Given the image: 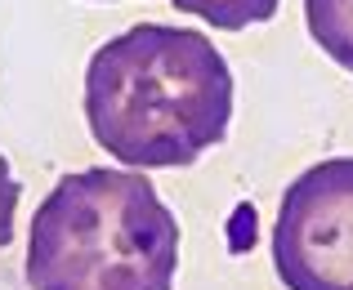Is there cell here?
<instances>
[{"label": "cell", "mask_w": 353, "mask_h": 290, "mask_svg": "<svg viewBox=\"0 0 353 290\" xmlns=\"http://www.w3.org/2000/svg\"><path fill=\"white\" fill-rule=\"evenodd\" d=\"M273 268L286 290H353V156L318 161L286 183Z\"/></svg>", "instance_id": "obj_3"}, {"label": "cell", "mask_w": 353, "mask_h": 290, "mask_svg": "<svg viewBox=\"0 0 353 290\" xmlns=\"http://www.w3.org/2000/svg\"><path fill=\"white\" fill-rule=\"evenodd\" d=\"M18 196H23V188H18L14 170H9V161L0 156V250L14 241V214H18Z\"/></svg>", "instance_id": "obj_6"}, {"label": "cell", "mask_w": 353, "mask_h": 290, "mask_svg": "<svg viewBox=\"0 0 353 290\" xmlns=\"http://www.w3.org/2000/svg\"><path fill=\"white\" fill-rule=\"evenodd\" d=\"M85 121L94 143L134 170L192 165L233 121L228 59L192 27L139 23L94 50Z\"/></svg>", "instance_id": "obj_1"}, {"label": "cell", "mask_w": 353, "mask_h": 290, "mask_svg": "<svg viewBox=\"0 0 353 290\" xmlns=\"http://www.w3.org/2000/svg\"><path fill=\"white\" fill-rule=\"evenodd\" d=\"M179 219L134 170L68 174L36 205L27 237L32 290H174Z\"/></svg>", "instance_id": "obj_2"}, {"label": "cell", "mask_w": 353, "mask_h": 290, "mask_svg": "<svg viewBox=\"0 0 353 290\" xmlns=\"http://www.w3.org/2000/svg\"><path fill=\"white\" fill-rule=\"evenodd\" d=\"M174 9L219 27V32H241V27L268 23L282 9V0H174Z\"/></svg>", "instance_id": "obj_5"}, {"label": "cell", "mask_w": 353, "mask_h": 290, "mask_svg": "<svg viewBox=\"0 0 353 290\" xmlns=\"http://www.w3.org/2000/svg\"><path fill=\"white\" fill-rule=\"evenodd\" d=\"M304 23L322 54L353 72V0H304Z\"/></svg>", "instance_id": "obj_4"}]
</instances>
